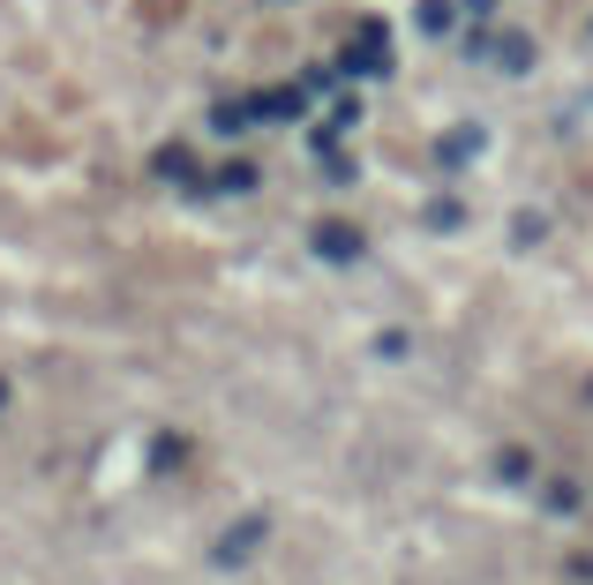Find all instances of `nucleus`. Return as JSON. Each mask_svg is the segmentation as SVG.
<instances>
[{"label": "nucleus", "mask_w": 593, "mask_h": 585, "mask_svg": "<svg viewBox=\"0 0 593 585\" xmlns=\"http://www.w3.org/2000/svg\"><path fill=\"white\" fill-rule=\"evenodd\" d=\"M249 121H255V113H249V98H226V106L211 113V128H218V135H241Z\"/></svg>", "instance_id": "obj_6"}, {"label": "nucleus", "mask_w": 593, "mask_h": 585, "mask_svg": "<svg viewBox=\"0 0 593 585\" xmlns=\"http://www.w3.org/2000/svg\"><path fill=\"white\" fill-rule=\"evenodd\" d=\"M249 113H255V121H300V113H308V90H300V84L255 90V98H249Z\"/></svg>", "instance_id": "obj_2"}, {"label": "nucleus", "mask_w": 593, "mask_h": 585, "mask_svg": "<svg viewBox=\"0 0 593 585\" xmlns=\"http://www.w3.org/2000/svg\"><path fill=\"white\" fill-rule=\"evenodd\" d=\"M353 121H361V98H353V90H345L339 106H331V121H323V128H331V135H345V128H353Z\"/></svg>", "instance_id": "obj_11"}, {"label": "nucleus", "mask_w": 593, "mask_h": 585, "mask_svg": "<svg viewBox=\"0 0 593 585\" xmlns=\"http://www.w3.org/2000/svg\"><path fill=\"white\" fill-rule=\"evenodd\" d=\"M496 473H504V481H534V459H526V451H504Z\"/></svg>", "instance_id": "obj_12"}, {"label": "nucleus", "mask_w": 593, "mask_h": 585, "mask_svg": "<svg viewBox=\"0 0 593 585\" xmlns=\"http://www.w3.org/2000/svg\"><path fill=\"white\" fill-rule=\"evenodd\" d=\"M481 151H488V135H481V128H451V135L436 143V158H443V166H466V158H481Z\"/></svg>", "instance_id": "obj_5"}, {"label": "nucleus", "mask_w": 593, "mask_h": 585, "mask_svg": "<svg viewBox=\"0 0 593 585\" xmlns=\"http://www.w3.org/2000/svg\"><path fill=\"white\" fill-rule=\"evenodd\" d=\"M316 255H323V263H353V255H361V233H353L345 218H323V225H316Z\"/></svg>", "instance_id": "obj_3"}, {"label": "nucleus", "mask_w": 593, "mask_h": 585, "mask_svg": "<svg viewBox=\"0 0 593 585\" xmlns=\"http://www.w3.org/2000/svg\"><path fill=\"white\" fill-rule=\"evenodd\" d=\"M459 218H466L459 203H428V225H436V233H459Z\"/></svg>", "instance_id": "obj_13"}, {"label": "nucleus", "mask_w": 593, "mask_h": 585, "mask_svg": "<svg viewBox=\"0 0 593 585\" xmlns=\"http://www.w3.org/2000/svg\"><path fill=\"white\" fill-rule=\"evenodd\" d=\"M0 406H8V383H0Z\"/></svg>", "instance_id": "obj_15"}, {"label": "nucleus", "mask_w": 593, "mask_h": 585, "mask_svg": "<svg viewBox=\"0 0 593 585\" xmlns=\"http://www.w3.org/2000/svg\"><path fill=\"white\" fill-rule=\"evenodd\" d=\"M158 173H166V180H196V158H188V143H166V151H158Z\"/></svg>", "instance_id": "obj_7"}, {"label": "nucleus", "mask_w": 593, "mask_h": 585, "mask_svg": "<svg viewBox=\"0 0 593 585\" xmlns=\"http://www.w3.org/2000/svg\"><path fill=\"white\" fill-rule=\"evenodd\" d=\"M255 541H263V518H241V526H233V533L218 541V563H226V571H233V563H249Z\"/></svg>", "instance_id": "obj_4"}, {"label": "nucleus", "mask_w": 593, "mask_h": 585, "mask_svg": "<svg viewBox=\"0 0 593 585\" xmlns=\"http://www.w3.org/2000/svg\"><path fill=\"white\" fill-rule=\"evenodd\" d=\"M414 23H421L428 38H436V31H451V0H421V15H414Z\"/></svg>", "instance_id": "obj_10"}, {"label": "nucleus", "mask_w": 593, "mask_h": 585, "mask_svg": "<svg viewBox=\"0 0 593 585\" xmlns=\"http://www.w3.org/2000/svg\"><path fill=\"white\" fill-rule=\"evenodd\" d=\"M218 188H226V196H249V188H255V166H249V158H233V166H218Z\"/></svg>", "instance_id": "obj_8"}, {"label": "nucleus", "mask_w": 593, "mask_h": 585, "mask_svg": "<svg viewBox=\"0 0 593 585\" xmlns=\"http://www.w3.org/2000/svg\"><path fill=\"white\" fill-rule=\"evenodd\" d=\"M391 53H383V23H361V38L339 53V76H383Z\"/></svg>", "instance_id": "obj_1"}, {"label": "nucleus", "mask_w": 593, "mask_h": 585, "mask_svg": "<svg viewBox=\"0 0 593 585\" xmlns=\"http://www.w3.org/2000/svg\"><path fill=\"white\" fill-rule=\"evenodd\" d=\"M496 60H504L510 76H526V68H534V45H526V38H504V45H496Z\"/></svg>", "instance_id": "obj_9"}, {"label": "nucleus", "mask_w": 593, "mask_h": 585, "mask_svg": "<svg viewBox=\"0 0 593 585\" xmlns=\"http://www.w3.org/2000/svg\"><path fill=\"white\" fill-rule=\"evenodd\" d=\"M459 8H466V15H488V8H496V0H459Z\"/></svg>", "instance_id": "obj_14"}]
</instances>
